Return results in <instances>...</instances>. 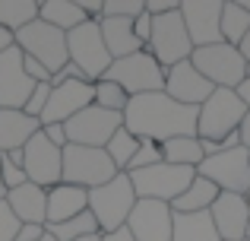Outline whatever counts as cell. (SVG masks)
Returning <instances> with one entry per match:
<instances>
[{
    "label": "cell",
    "instance_id": "f6af8a7d",
    "mask_svg": "<svg viewBox=\"0 0 250 241\" xmlns=\"http://www.w3.org/2000/svg\"><path fill=\"white\" fill-rule=\"evenodd\" d=\"M241 143H244V146L250 149V114L244 118V124H241Z\"/></svg>",
    "mask_w": 250,
    "mask_h": 241
},
{
    "label": "cell",
    "instance_id": "4316f807",
    "mask_svg": "<svg viewBox=\"0 0 250 241\" xmlns=\"http://www.w3.org/2000/svg\"><path fill=\"white\" fill-rule=\"evenodd\" d=\"M162 153H165L168 165H184V168H200L206 159L200 136H174V140L162 143Z\"/></svg>",
    "mask_w": 250,
    "mask_h": 241
},
{
    "label": "cell",
    "instance_id": "9a60e30c",
    "mask_svg": "<svg viewBox=\"0 0 250 241\" xmlns=\"http://www.w3.org/2000/svg\"><path fill=\"white\" fill-rule=\"evenodd\" d=\"M38 83L25 73V54L13 44L6 54H0V108L22 111L25 102L32 99Z\"/></svg>",
    "mask_w": 250,
    "mask_h": 241
},
{
    "label": "cell",
    "instance_id": "7a4b0ae2",
    "mask_svg": "<svg viewBox=\"0 0 250 241\" xmlns=\"http://www.w3.org/2000/svg\"><path fill=\"white\" fill-rule=\"evenodd\" d=\"M136 200H140V197H136L133 181H130L127 172L114 175L108 184L89 191V213L95 216L102 235H111V232H117V229L127 225V219H130V213H133Z\"/></svg>",
    "mask_w": 250,
    "mask_h": 241
},
{
    "label": "cell",
    "instance_id": "f546056e",
    "mask_svg": "<svg viewBox=\"0 0 250 241\" xmlns=\"http://www.w3.org/2000/svg\"><path fill=\"white\" fill-rule=\"evenodd\" d=\"M44 229H48V235L57 238V241H80L85 235H102V229H98L95 216H92L89 210H85L83 216H76V219H67V222H61V225H44Z\"/></svg>",
    "mask_w": 250,
    "mask_h": 241
},
{
    "label": "cell",
    "instance_id": "30bf717a",
    "mask_svg": "<svg viewBox=\"0 0 250 241\" xmlns=\"http://www.w3.org/2000/svg\"><path fill=\"white\" fill-rule=\"evenodd\" d=\"M146 51L162 64L165 70L193 57V42L187 35V25L181 19V10L168 13V16H152V38H149Z\"/></svg>",
    "mask_w": 250,
    "mask_h": 241
},
{
    "label": "cell",
    "instance_id": "b9f144b4",
    "mask_svg": "<svg viewBox=\"0 0 250 241\" xmlns=\"http://www.w3.org/2000/svg\"><path fill=\"white\" fill-rule=\"evenodd\" d=\"M13 44H16V35H13V32H6L3 25H0V54H6Z\"/></svg>",
    "mask_w": 250,
    "mask_h": 241
},
{
    "label": "cell",
    "instance_id": "ba28073f",
    "mask_svg": "<svg viewBox=\"0 0 250 241\" xmlns=\"http://www.w3.org/2000/svg\"><path fill=\"white\" fill-rule=\"evenodd\" d=\"M67 51H70V64H76L89 83L104 80L108 67L114 64V57L108 54V44L102 38V25L92 22V19L83 22L80 29L67 32Z\"/></svg>",
    "mask_w": 250,
    "mask_h": 241
},
{
    "label": "cell",
    "instance_id": "5bb4252c",
    "mask_svg": "<svg viewBox=\"0 0 250 241\" xmlns=\"http://www.w3.org/2000/svg\"><path fill=\"white\" fill-rule=\"evenodd\" d=\"M222 6L225 0H181V19L193 48H209L222 42Z\"/></svg>",
    "mask_w": 250,
    "mask_h": 241
},
{
    "label": "cell",
    "instance_id": "2e32d148",
    "mask_svg": "<svg viewBox=\"0 0 250 241\" xmlns=\"http://www.w3.org/2000/svg\"><path fill=\"white\" fill-rule=\"evenodd\" d=\"M89 105H95V83L70 80V83H61V86H51L48 108H44V114L38 121H42V127H48V124H67L70 118L85 111Z\"/></svg>",
    "mask_w": 250,
    "mask_h": 241
},
{
    "label": "cell",
    "instance_id": "484cf974",
    "mask_svg": "<svg viewBox=\"0 0 250 241\" xmlns=\"http://www.w3.org/2000/svg\"><path fill=\"white\" fill-rule=\"evenodd\" d=\"M219 194L222 191L212 184V181H206V178L196 175L193 184H190L187 191L171 203V210H174V213H203V210H212V203L219 200Z\"/></svg>",
    "mask_w": 250,
    "mask_h": 241
},
{
    "label": "cell",
    "instance_id": "1f68e13d",
    "mask_svg": "<svg viewBox=\"0 0 250 241\" xmlns=\"http://www.w3.org/2000/svg\"><path fill=\"white\" fill-rule=\"evenodd\" d=\"M95 105H98V108H104V111H117V114H124V111H127V105H130V95L124 92L117 83H111V80H98V83H95Z\"/></svg>",
    "mask_w": 250,
    "mask_h": 241
},
{
    "label": "cell",
    "instance_id": "7402d4cb",
    "mask_svg": "<svg viewBox=\"0 0 250 241\" xmlns=\"http://www.w3.org/2000/svg\"><path fill=\"white\" fill-rule=\"evenodd\" d=\"M38 130H42L38 118H29L25 111H13V108H0V155L22 149Z\"/></svg>",
    "mask_w": 250,
    "mask_h": 241
},
{
    "label": "cell",
    "instance_id": "e0dca14e",
    "mask_svg": "<svg viewBox=\"0 0 250 241\" xmlns=\"http://www.w3.org/2000/svg\"><path fill=\"white\" fill-rule=\"evenodd\" d=\"M165 92L171 95L174 102L181 105H190V108H200L209 95L215 92V86L193 67L190 61L177 64V67L165 70Z\"/></svg>",
    "mask_w": 250,
    "mask_h": 241
},
{
    "label": "cell",
    "instance_id": "d590c367",
    "mask_svg": "<svg viewBox=\"0 0 250 241\" xmlns=\"http://www.w3.org/2000/svg\"><path fill=\"white\" fill-rule=\"evenodd\" d=\"M0 172H3V184H6V191H16V187H22L25 181V172L19 165H13L10 159H6V155H0Z\"/></svg>",
    "mask_w": 250,
    "mask_h": 241
},
{
    "label": "cell",
    "instance_id": "52a82bcc",
    "mask_svg": "<svg viewBox=\"0 0 250 241\" xmlns=\"http://www.w3.org/2000/svg\"><path fill=\"white\" fill-rule=\"evenodd\" d=\"M16 48L25 57L38 61L42 67L51 70V76L57 70H63L70 64V51H67V32L54 29V25L35 19L32 25H25L22 32H16Z\"/></svg>",
    "mask_w": 250,
    "mask_h": 241
},
{
    "label": "cell",
    "instance_id": "f35d334b",
    "mask_svg": "<svg viewBox=\"0 0 250 241\" xmlns=\"http://www.w3.org/2000/svg\"><path fill=\"white\" fill-rule=\"evenodd\" d=\"M42 133L48 136L54 146H61V149H67V146H70V140H67V127H63V124H48V127H42Z\"/></svg>",
    "mask_w": 250,
    "mask_h": 241
},
{
    "label": "cell",
    "instance_id": "f907efd6",
    "mask_svg": "<svg viewBox=\"0 0 250 241\" xmlns=\"http://www.w3.org/2000/svg\"><path fill=\"white\" fill-rule=\"evenodd\" d=\"M42 241H57V238H51V235H44V238H42Z\"/></svg>",
    "mask_w": 250,
    "mask_h": 241
},
{
    "label": "cell",
    "instance_id": "44dd1931",
    "mask_svg": "<svg viewBox=\"0 0 250 241\" xmlns=\"http://www.w3.org/2000/svg\"><path fill=\"white\" fill-rule=\"evenodd\" d=\"M89 210V191L76 184H57L48 191V222L44 225H61L67 219H76Z\"/></svg>",
    "mask_w": 250,
    "mask_h": 241
},
{
    "label": "cell",
    "instance_id": "836d02e7",
    "mask_svg": "<svg viewBox=\"0 0 250 241\" xmlns=\"http://www.w3.org/2000/svg\"><path fill=\"white\" fill-rule=\"evenodd\" d=\"M48 99H51V83H38V86H35V92H32V99L25 102V108H22V111L29 114V118H42V114H44V108H48Z\"/></svg>",
    "mask_w": 250,
    "mask_h": 241
},
{
    "label": "cell",
    "instance_id": "e575fe53",
    "mask_svg": "<svg viewBox=\"0 0 250 241\" xmlns=\"http://www.w3.org/2000/svg\"><path fill=\"white\" fill-rule=\"evenodd\" d=\"M19 229H22V222L16 219V213L10 210L6 200H0V241H13Z\"/></svg>",
    "mask_w": 250,
    "mask_h": 241
},
{
    "label": "cell",
    "instance_id": "ac0fdd59",
    "mask_svg": "<svg viewBox=\"0 0 250 241\" xmlns=\"http://www.w3.org/2000/svg\"><path fill=\"white\" fill-rule=\"evenodd\" d=\"M212 222L222 241H247L250 229V203L244 194H219L212 203Z\"/></svg>",
    "mask_w": 250,
    "mask_h": 241
},
{
    "label": "cell",
    "instance_id": "8fae6325",
    "mask_svg": "<svg viewBox=\"0 0 250 241\" xmlns=\"http://www.w3.org/2000/svg\"><path fill=\"white\" fill-rule=\"evenodd\" d=\"M196 175L212 181L222 194H244L247 197V191H250V149L238 146V149H225V153L209 155L196 168Z\"/></svg>",
    "mask_w": 250,
    "mask_h": 241
},
{
    "label": "cell",
    "instance_id": "db71d44e",
    "mask_svg": "<svg viewBox=\"0 0 250 241\" xmlns=\"http://www.w3.org/2000/svg\"><path fill=\"white\" fill-rule=\"evenodd\" d=\"M247 241H250V238H247Z\"/></svg>",
    "mask_w": 250,
    "mask_h": 241
},
{
    "label": "cell",
    "instance_id": "5b68a950",
    "mask_svg": "<svg viewBox=\"0 0 250 241\" xmlns=\"http://www.w3.org/2000/svg\"><path fill=\"white\" fill-rule=\"evenodd\" d=\"M196 70L212 83L215 89H238L241 83L247 80V67L250 64L244 61L234 44H209V48H193V57H190Z\"/></svg>",
    "mask_w": 250,
    "mask_h": 241
},
{
    "label": "cell",
    "instance_id": "8d00e7d4",
    "mask_svg": "<svg viewBox=\"0 0 250 241\" xmlns=\"http://www.w3.org/2000/svg\"><path fill=\"white\" fill-rule=\"evenodd\" d=\"M181 10V0H146V13L149 16H168V13Z\"/></svg>",
    "mask_w": 250,
    "mask_h": 241
},
{
    "label": "cell",
    "instance_id": "7c38bea8",
    "mask_svg": "<svg viewBox=\"0 0 250 241\" xmlns=\"http://www.w3.org/2000/svg\"><path fill=\"white\" fill-rule=\"evenodd\" d=\"M63 127H67V140L76 143V146L104 149L111 143V136L124 127V114L104 111V108H98V105H89L85 111L76 114V118H70Z\"/></svg>",
    "mask_w": 250,
    "mask_h": 241
},
{
    "label": "cell",
    "instance_id": "603a6c76",
    "mask_svg": "<svg viewBox=\"0 0 250 241\" xmlns=\"http://www.w3.org/2000/svg\"><path fill=\"white\" fill-rule=\"evenodd\" d=\"M171 241H222L212 213H174L171 210Z\"/></svg>",
    "mask_w": 250,
    "mask_h": 241
},
{
    "label": "cell",
    "instance_id": "7bdbcfd3",
    "mask_svg": "<svg viewBox=\"0 0 250 241\" xmlns=\"http://www.w3.org/2000/svg\"><path fill=\"white\" fill-rule=\"evenodd\" d=\"M104 241H136L133 235H130V229L124 225V229H117V232H111V235H102Z\"/></svg>",
    "mask_w": 250,
    "mask_h": 241
},
{
    "label": "cell",
    "instance_id": "d4e9b609",
    "mask_svg": "<svg viewBox=\"0 0 250 241\" xmlns=\"http://www.w3.org/2000/svg\"><path fill=\"white\" fill-rule=\"evenodd\" d=\"M38 19L54 25V29H61V32H73V29H80L83 22H89L76 0H42Z\"/></svg>",
    "mask_w": 250,
    "mask_h": 241
},
{
    "label": "cell",
    "instance_id": "7dc6e473",
    "mask_svg": "<svg viewBox=\"0 0 250 241\" xmlns=\"http://www.w3.org/2000/svg\"><path fill=\"white\" fill-rule=\"evenodd\" d=\"M0 200H6V184H3V172H0Z\"/></svg>",
    "mask_w": 250,
    "mask_h": 241
},
{
    "label": "cell",
    "instance_id": "f1b7e54d",
    "mask_svg": "<svg viewBox=\"0 0 250 241\" xmlns=\"http://www.w3.org/2000/svg\"><path fill=\"white\" fill-rule=\"evenodd\" d=\"M247 32H250V13L238 0H225V6H222V42L238 48L247 38Z\"/></svg>",
    "mask_w": 250,
    "mask_h": 241
},
{
    "label": "cell",
    "instance_id": "4dcf8cb0",
    "mask_svg": "<svg viewBox=\"0 0 250 241\" xmlns=\"http://www.w3.org/2000/svg\"><path fill=\"white\" fill-rule=\"evenodd\" d=\"M136 149H140V136H133L127 127H121L114 136H111V143L104 146V153H108L111 162H114L117 172H127L130 162H133V155H136Z\"/></svg>",
    "mask_w": 250,
    "mask_h": 241
},
{
    "label": "cell",
    "instance_id": "3957f363",
    "mask_svg": "<svg viewBox=\"0 0 250 241\" xmlns=\"http://www.w3.org/2000/svg\"><path fill=\"white\" fill-rule=\"evenodd\" d=\"M244 118H247V105L238 99V92H234V89H215L200 105V114H196V136H200V140L222 143L231 133H238Z\"/></svg>",
    "mask_w": 250,
    "mask_h": 241
},
{
    "label": "cell",
    "instance_id": "277c9868",
    "mask_svg": "<svg viewBox=\"0 0 250 241\" xmlns=\"http://www.w3.org/2000/svg\"><path fill=\"white\" fill-rule=\"evenodd\" d=\"M104 80L117 83L130 99L133 95H149V92H165V67L146 48L114 61L108 67V73H104Z\"/></svg>",
    "mask_w": 250,
    "mask_h": 241
},
{
    "label": "cell",
    "instance_id": "74e56055",
    "mask_svg": "<svg viewBox=\"0 0 250 241\" xmlns=\"http://www.w3.org/2000/svg\"><path fill=\"white\" fill-rule=\"evenodd\" d=\"M133 32L143 44H149V38H152V16H149V13H140V16L133 19Z\"/></svg>",
    "mask_w": 250,
    "mask_h": 241
},
{
    "label": "cell",
    "instance_id": "4fadbf2b",
    "mask_svg": "<svg viewBox=\"0 0 250 241\" xmlns=\"http://www.w3.org/2000/svg\"><path fill=\"white\" fill-rule=\"evenodd\" d=\"M22 172L32 184L44 187H57L63 181V149L54 146L48 136L38 130L29 143H25V162H22Z\"/></svg>",
    "mask_w": 250,
    "mask_h": 241
},
{
    "label": "cell",
    "instance_id": "bcb514c9",
    "mask_svg": "<svg viewBox=\"0 0 250 241\" xmlns=\"http://www.w3.org/2000/svg\"><path fill=\"white\" fill-rule=\"evenodd\" d=\"M238 51H241V54H244V61L250 64V32H247V38H244V42L238 44Z\"/></svg>",
    "mask_w": 250,
    "mask_h": 241
},
{
    "label": "cell",
    "instance_id": "681fc988",
    "mask_svg": "<svg viewBox=\"0 0 250 241\" xmlns=\"http://www.w3.org/2000/svg\"><path fill=\"white\" fill-rule=\"evenodd\" d=\"M238 3H241V6H244V10L250 13V0H238Z\"/></svg>",
    "mask_w": 250,
    "mask_h": 241
},
{
    "label": "cell",
    "instance_id": "c3c4849f",
    "mask_svg": "<svg viewBox=\"0 0 250 241\" xmlns=\"http://www.w3.org/2000/svg\"><path fill=\"white\" fill-rule=\"evenodd\" d=\"M80 241H104L102 235H85V238H80Z\"/></svg>",
    "mask_w": 250,
    "mask_h": 241
},
{
    "label": "cell",
    "instance_id": "816d5d0a",
    "mask_svg": "<svg viewBox=\"0 0 250 241\" xmlns=\"http://www.w3.org/2000/svg\"><path fill=\"white\" fill-rule=\"evenodd\" d=\"M247 203H250V191H247Z\"/></svg>",
    "mask_w": 250,
    "mask_h": 241
},
{
    "label": "cell",
    "instance_id": "f5cc1de1",
    "mask_svg": "<svg viewBox=\"0 0 250 241\" xmlns=\"http://www.w3.org/2000/svg\"><path fill=\"white\" fill-rule=\"evenodd\" d=\"M247 238H250V229H247Z\"/></svg>",
    "mask_w": 250,
    "mask_h": 241
},
{
    "label": "cell",
    "instance_id": "ee69618b",
    "mask_svg": "<svg viewBox=\"0 0 250 241\" xmlns=\"http://www.w3.org/2000/svg\"><path fill=\"white\" fill-rule=\"evenodd\" d=\"M234 92H238V99H241V102L247 105V114H250V76H247L244 83H241L238 89H234Z\"/></svg>",
    "mask_w": 250,
    "mask_h": 241
},
{
    "label": "cell",
    "instance_id": "cb8c5ba5",
    "mask_svg": "<svg viewBox=\"0 0 250 241\" xmlns=\"http://www.w3.org/2000/svg\"><path fill=\"white\" fill-rule=\"evenodd\" d=\"M98 25H102V38H104V44H108V54L114 57V61L130 57V54L146 48L133 32V19H108L104 16Z\"/></svg>",
    "mask_w": 250,
    "mask_h": 241
},
{
    "label": "cell",
    "instance_id": "9c48e42d",
    "mask_svg": "<svg viewBox=\"0 0 250 241\" xmlns=\"http://www.w3.org/2000/svg\"><path fill=\"white\" fill-rule=\"evenodd\" d=\"M114 175H121L114 168V162L108 159L104 149H92V146H76L70 143L63 149V184H76L85 191L108 184Z\"/></svg>",
    "mask_w": 250,
    "mask_h": 241
},
{
    "label": "cell",
    "instance_id": "6da1fadb",
    "mask_svg": "<svg viewBox=\"0 0 250 241\" xmlns=\"http://www.w3.org/2000/svg\"><path fill=\"white\" fill-rule=\"evenodd\" d=\"M196 114L200 108L181 105L168 92H149L130 99L124 111V127L140 140L168 143L174 136H196Z\"/></svg>",
    "mask_w": 250,
    "mask_h": 241
},
{
    "label": "cell",
    "instance_id": "ffe728a7",
    "mask_svg": "<svg viewBox=\"0 0 250 241\" xmlns=\"http://www.w3.org/2000/svg\"><path fill=\"white\" fill-rule=\"evenodd\" d=\"M6 203L16 213L22 225H44L48 222V191L32 181H25L16 191H6Z\"/></svg>",
    "mask_w": 250,
    "mask_h": 241
},
{
    "label": "cell",
    "instance_id": "60d3db41",
    "mask_svg": "<svg viewBox=\"0 0 250 241\" xmlns=\"http://www.w3.org/2000/svg\"><path fill=\"white\" fill-rule=\"evenodd\" d=\"M44 235H48V229H44V225H22L13 241H42Z\"/></svg>",
    "mask_w": 250,
    "mask_h": 241
},
{
    "label": "cell",
    "instance_id": "8992f818",
    "mask_svg": "<svg viewBox=\"0 0 250 241\" xmlns=\"http://www.w3.org/2000/svg\"><path fill=\"white\" fill-rule=\"evenodd\" d=\"M196 178V168H184V165H168L159 162L152 168H143V172H130L133 181V191L140 200H159V203H174Z\"/></svg>",
    "mask_w": 250,
    "mask_h": 241
},
{
    "label": "cell",
    "instance_id": "ab89813d",
    "mask_svg": "<svg viewBox=\"0 0 250 241\" xmlns=\"http://www.w3.org/2000/svg\"><path fill=\"white\" fill-rule=\"evenodd\" d=\"M25 73H29L35 83H51V70L42 67L38 61H32V57H25Z\"/></svg>",
    "mask_w": 250,
    "mask_h": 241
},
{
    "label": "cell",
    "instance_id": "d6986e66",
    "mask_svg": "<svg viewBox=\"0 0 250 241\" xmlns=\"http://www.w3.org/2000/svg\"><path fill=\"white\" fill-rule=\"evenodd\" d=\"M127 229L136 241H171V206L159 200H136Z\"/></svg>",
    "mask_w": 250,
    "mask_h": 241
},
{
    "label": "cell",
    "instance_id": "d6a6232c",
    "mask_svg": "<svg viewBox=\"0 0 250 241\" xmlns=\"http://www.w3.org/2000/svg\"><path fill=\"white\" fill-rule=\"evenodd\" d=\"M159 162H165L162 143H155V140H140V149H136V155H133V162H130L127 175H130V172H143V168H152V165H159Z\"/></svg>",
    "mask_w": 250,
    "mask_h": 241
},
{
    "label": "cell",
    "instance_id": "83f0119b",
    "mask_svg": "<svg viewBox=\"0 0 250 241\" xmlns=\"http://www.w3.org/2000/svg\"><path fill=\"white\" fill-rule=\"evenodd\" d=\"M38 0H0V25L16 35L38 19Z\"/></svg>",
    "mask_w": 250,
    "mask_h": 241
}]
</instances>
